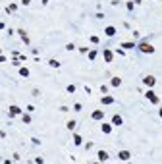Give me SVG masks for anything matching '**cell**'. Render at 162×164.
<instances>
[{"instance_id":"cell-1","label":"cell","mask_w":162,"mask_h":164,"mask_svg":"<svg viewBox=\"0 0 162 164\" xmlns=\"http://www.w3.org/2000/svg\"><path fill=\"white\" fill-rule=\"evenodd\" d=\"M139 50L143 52V54H153V52H154V46H153L151 43H141V44H139Z\"/></svg>"},{"instance_id":"cell-2","label":"cell","mask_w":162,"mask_h":164,"mask_svg":"<svg viewBox=\"0 0 162 164\" xmlns=\"http://www.w3.org/2000/svg\"><path fill=\"white\" fill-rule=\"evenodd\" d=\"M145 97H147V99H149L153 104H158V97H156V93H154L153 89H149V91H147V93H145Z\"/></svg>"},{"instance_id":"cell-3","label":"cell","mask_w":162,"mask_h":164,"mask_svg":"<svg viewBox=\"0 0 162 164\" xmlns=\"http://www.w3.org/2000/svg\"><path fill=\"white\" fill-rule=\"evenodd\" d=\"M143 83L151 89V87H154V83H156V77H154V75H145V77H143Z\"/></svg>"},{"instance_id":"cell-4","label":"cell","mask_w":162,"mask_h":164,"mask_svg":"<svg viewBox=\"0 0 162 164\" xmlns=\"http://www.w3.org/2000/svg\"><path fill=\"white\" fill-rule=\"evenodd\" d=\"M8 114H10V116H19V114H21V108L16 106V104H12V106L8 108Z\"/></svg>"},{"instance_id":"cell-5","label":"cell","mask_w":162,"mask_h":164,"mask_svg":"<svg viewBox=\"0 0 162 164\" xmlns=\"http://www.w3.org/2000/svg\"><path fill=\"white\" fill-rule=\"evenodd\" d=\"M102 56H104V60L108 62H112V58H114V54H112V50H108V48H104V50H102Z\"/></svg>"},{"instance_id":"cell-6","label":"cell","mask_w":162,"mask_h":164,"mask_svg":"<svg viewBox=\"0 0 162 164\" xmlns=\"http://www.w3.org/2000/svg\"><path fill=\"white\" fill-rule=\"evenodd\" d=\"M118 156H120V160H123V162H127V160L131 158L129 151H120V153H118Z\"/></svg>"},{"instance_id":"cell-7","label":"cell","mask_w":162,"mask_h":164,"mask_svg":"<svg viewBox=\"0 0 162 164\" xmlns=\"http://www.w3.org/2000/svg\"><path fill=\"white\" fill-rule=\"evenodd\" d=\"M91 118L93 120H102V118H104V110H95V112L91 114Z\"/></svg>"},{"instance_id":"cell-8","label":"cell","mask_w":162,"mask_h":164,"mask_svg":"<svg viewBox=\"0 0 162 164\" xmlns=\"http://www.w3.org/2000/svg\"><path fill=\"white\" fill-rule=\"evenodd\" d=\"M116 33H118V31H116V27H112V25H108V27L104 29V35H106V37H114Z\"/></svg>"},{"instance_id":"cell-9","label":"cell","mask_w":162,"mask_h":164,"mask_svg":"<svg viewBox=\"0 0 162 164\" xmlns=\"http://www.w3.org/2000/svg\"><path fill=\"white\" fill-rule=\"evenodd\" d=\"M96 158L101 160V162H104V160H108V153H106V151H98V155H96Z\"/></svg>"},{"instance_id":"cell-10","label":"cell","mask_w":162,"mask_h":164,"mask_svg":"<svg viewBox=\"0 0 162 164\" xmlns=\"http://www.w3.org/2000/svg\"><path fill=\"white\" fill-rule=\"evenodd\" d=\"M112 125H122V116L114 114V116H112Z\"/></svg>"},{"instance_id":"cell-11","label":"cell","mask_w":162,"mask_h":164,"mask_svg":"<svg viewBox=\"0 0 162 164\" xmlns=\"http://www.w3.org/2000/svg\"><path fill=\"white\" fill-rule=\"evenodd\" d=\"M101 130H102V133H110L112 131V124H102Z\"/></svg>"},{"instance_id":"cell-12","label":"cell","mask_w":162,"mask_h":164,"mask_svg":"<svg viewBox=\"0 0 162 164\" xmlns=\"http://www.w3.org/2000/svg\"><path fill=\"white\" fill-rule=\"evenodd\" d=\"M19 75H21V77H29V69H27L25 66H21V68H19Z\"/></svg>"},{"instance_id":"cell-13","label":"cell","mask_w":162,"mask_h":164,"mask_svg":"<svg viewBox=\"0 0 162 164\" xmlns=\"http://www.w3.org/2000/svg\"><path fill=\"white\" fill-rule=\"evenodd\" d=\"M81 143H83V139H81V135H77V133H73V145H81Z\"/></svg>"},{"instance_id":"cell-14","label":"cell","mask_w":162,"mask_h":164,"mask_svg":"<svg viewBox=\"0 0 162 164\" xmlns=\"http://www.w3.org/2000/svg\"><path fill=\"white\" fill-rule=\"evenodd\" d=\"M110 85H112V87H120V85H122V79H120V77H112Z\"/></svg>"},{"instance_id":"cell-15","label":"cell","mask_w":162,"mask_h":164,"mask_svg":"<svg viewBox=\"0 0 162 164\" xmlns=\"http://www.w3.org/2000/svg\"><path fill=\"white\" fill-rule=\"evenodd\" d=\"M112 102H114V97H108V95L102 97V104H112Z\"/></svg>"},{"instance_id":"cell-16","label":"cell","mask_w":162,"mask_h":164,"mask_svg":"<svg viewBox=\"0 0 162 164\" xmlns=\"http://www.w3.org/2000/svg\"><path fill=\"white\" fill-rule=\"evenodd\" d=\"M75 125H77V124H75V120H70V122L66 124V127H68L70 131H73V130H75Z\"/></svg>"},{"instance_id":"cell-17","label":"cell","mask_w":162,"mask_h":164,"mask_svg":"<svg viewBox=\"0 0 162 164\" xmlns=\"http://www.w3.org/2000/svg\"><path fill=\"white\" fill-rule=\"evenodd\" d=\"M48 66H50V68H60V62H58L56 58H52V60L48 62Z\"/></svg>"},{"instance_id":"cell-18","label":"cell","mask_w":162,"mask_h":164,"mask_svg":"<svg viewBox=\"0 0 162 164\" xmlns=\"http://www.w3.org/2000/svg\"><path fill=\"white\" fill-rule=\"evenodd\" d=\"M122 48L126 50V48H135V43H122Z\"/></svg>"},{"instance_id":"cell-19","label":"cell","mask_w":162,"mask_h":164,"mask_svg":"<svg viewBox=\"0 0 162 164\" xmlns=\"http://www.w3.org/2000/svg\"><path fill=\"white\" fill-rule=\"evenodd\" d=\"M21 120H23V124H29V122H31V116H29V114H21Z\"/></svg>"},{"instance_id":"cell-20","label":"cell","mask_w":162,"mask_h":164,"mask_svg":"<svg viewBox=\"0 0 162 164\" xmlns=\"http://www.w3.org/2000/svg\"><path fill=\"white\" fill-rule=\"evenodd\" d=\"M75 48H77V46H75V44H73V43H68V44H66V50H68V52H71V50H75Z\"/></svg>"},{"instance_id":"cell-21","label":"cell","mask_w":162,"mask_h":164,"mask_svg":"<svg viewBox=\"0 0 162 164\" xmlns=\"http://www.w3.org/2000/svg\"><path fill=\"white\" fill-rule=\"evenodd\" d=\"M16 10H18V6H16V4H10L8 8H6V12L10 14V12H16Z\"/></svg>"},{"instance_id":"cell-22","label":"cell","mask_w":162,"mask_h":164,"mask_svg":"<svg viewBox=\"0 0 162 164\" xmlns=\"http://www.w3.org/2000/svg\"><path fill=\"white\" fill-rule=\"evenodd\" d=\"M66 91L70 93V95H73V93H75V85H68V87H66Z\"/></svg>"},{"instance_id":"cell-23","label":"cell","mask_w":162,"mask_h":164,"mask_svg":"<svg viewBox=\"0 0 162 164\" xmlns=\"http://www.w3.org/2000/svg\"><path fill=\"white\" fill-rule=\"evenodd\" d=\"M96 58V50H89V60H95Z\"/></svg>"},{"instance_id":"cell-24","label":"cell","mask_w":162,"mask_h":164,"mask_svg":"<svg viewBox=\"0 0 162 164\" xmlns=\"http://www.w3.org/2000/svg\"><path fill=\"white\" fill-rule=\"evenodd\" d=\"M73 110H75V112H81V104L75 102V104H73Z\"/></svg>"},{"instance_id":"cell-25","label":"cell","mask_w":162,"mask_h":164,"mask_svg":"<svg viewBox=\"0 0 162 164\" xmlns=\"http://www.w3.org/2000/svg\"><path fill=\"white\" fill-rule=\"evenodd\" d=\"M79 52H81V54H87V46H79Z\"/></svg>"},{"instance_id":"cell-26","label":"cell","mask_w":162,"mask_h":164,"mask_svg":"<svg viewBox=\"0 0 162 164\" xmlns=\"http://www.w3.org/2000/svg\"><path fill=\"white\" fill-rule=\"evenodd\" d=\"M91 43L96 44V43H98V37H95V35H93V37H91Z\"/></svg>"},{"instance_id":"cell-27","label":"cell","mask_w":162,"mask_h":164,"mask_svg":"<svg viewBox=\"0 0 162 164\" xmlns=\"http://www.w3.org/2000/svg\"><path fill=\"white\" fill-rule=\"evenodd\" d=\"M31 141H33V145H41V139H37V137H33Z\"/></svg>"},{"instance_id":"cell-28","label":"cell","mask_w":162,"mask_h":164,"mask_svg":"<svg viewBox=\"0 0 162 164\" xmlns=\"http://www.w3.org/2000/svg\"><path fill=\"white\" fill-rule=\"evenodd\" d=\"M106 91H108V87H106V85H101V93H102V95H104Z\"/></svg>"},{"instance_id":"cell-29","label":"cell","mask_w":162,"mask_h":164,"mask_svg":"<svg viewBox=\"0 0 162 164\" xmlns=\"http://www.w3.org/2000/svg\"><path fill=\"white\" fill-rule=\"evenodd\" d=\"M21 4H23V6H29V4H31V0H21Z\"/></svg>"},{"instance_id":"cell-30","label":"cell","mask_w":162,"mask_h":164,"mask_svg":"<svg viewBox=\"0 0 162 164\" xmlns=\"http://www.w3.org/2000/svg\"><path fill=\"white\" fill-rule=\"evenodd\" d=\"M158 116H160V118H162V110H160V112H158Z\"/></svg>"}]
</instances>
